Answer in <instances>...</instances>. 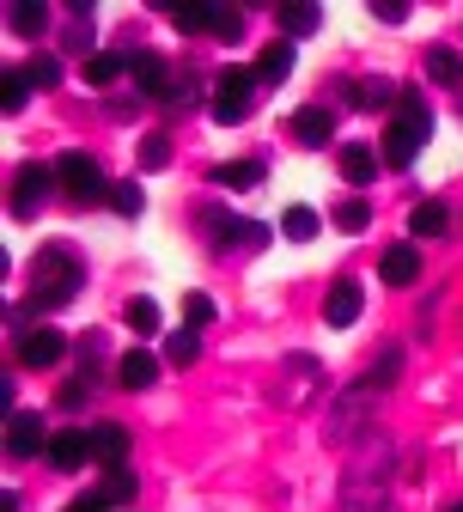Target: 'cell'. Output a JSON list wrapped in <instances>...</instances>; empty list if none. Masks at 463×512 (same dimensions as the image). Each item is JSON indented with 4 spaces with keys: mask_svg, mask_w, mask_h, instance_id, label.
Returning a JSON list of instances; mask_svg holds the SVG:
<instances>
[{
    "mask_svg": "<svg viewBox=\"0 0 463 512\" xmlns=\"http://www.w3.org/2000/svg\"><path fill=\"white\" fill-rule=\"evenodd\" d=\"M366 415H372V384L360 378L354 391H348V397L336 403V415H329V439H336V445L360 439V433H366Z\"/></svg>",
    "mask_w": 463,
    "mask_h": 512,
    "instance_id": "cell-5",
    "label": "cell"
},
{
    "mask_svg": "<svg viewBox=\"0 0 463 512\" xmlns=\"http://www.w3.org/2000/svg\"><path fill=\"white\" fill-rule=\"evenodd\" d=\"M7 25H13L19 37H43V25H49V7H43V0H13Z\"/></svg>",
    "mask_w": 463,
    "mask_h": 512,
    "instance_id": "cell-19",
    "label": "cell"
},
{
    "mask_svg": "<svg viewBox=\"0 0 463 512\" xmlns=\"http://www.w3.org/2000/svg\"><path fill=\"white\" fill-rule=\"evenodd\" d=\"M451 512H463V500H457V506H451Z\"/></svg>",
    "mask_w": 463,
    "mask_h": 512,
    "instance_id": "cell-41",
    "label": "cell"
},
{
    "mask_svg": "<svg viewBox=\"0 0 463 512\" xmlns=\"http://www.w3.org/2000/svg\"><path fill=\"white\" fill-rule=\"evenodd\" d=\"M372 19H384V25H403V19H409V7H403V0H372Z\"/></svg>",
    "mask_w": 463,
    "mask_h": 512,
    "instance_id": "cell-39",
    "label": "cell"
},
{
    "mask_svg": "<svg viewBox=\"0 0 463 512\" xmlns=\"http://www.w3.org/2000/svg\"><path fill=\"white\" fill-rule=\"evenodd\" d=\"M262 80H256V68H220L214 74V122L220 128H232V122H244L250 116V92H256Z\"/></svg>",
    "mask_w": 463,
    "mask_h": 512,
    "instance_id": "cell-2",
    "label": "cell"
},
{
    "mask_svg": "<svg viewBox=\"0 0 463 512\" xmlns=\"http://www.w3.org/2000/svg\"><path fill=\"white\" fill-rule=\"evenodd\" d=\"M122 324L135 330V336H159V305L153 299H128L122 305Z\"/></svg>",
    "mask_w": 463,
    "mask_h": 512,
    "instance_id": "cell-28",
    "label": "cell"
},
{
    "mask_svg": "<svg viewBox=\"0 0 463 512\" xmlns=\"http://www.w3.org/2000/svg\"><path fill=\"white\" fill-rule=\"evenodd\" d=\"M61 512H110L98 494H80V500H68V506H61Z\"/></svg>",
    "mask_w": 463,
    "mask_h": 512,
    "instance_id": "cell-40",
    "label": "cell"
},
{
    "mask_svg": "<svg viewBox=\"0 0 463 512\" xmlns=\"http://www.w3.org/2000/svg\"><path fill=\"white\" fill-rule=\"evenodd\" d=\"M55 183L68 189L74 202H104V196H110V183H104V171H98L92 153H61V159H55Z\"/></svg>",
    "mask_w": 463,
    "mask_h": 512,
    "instance_id": "cell-3",
    "label": "cell"
},
{
    "mask_svg": "<svg viewBox=\"0 0 463 512\" xmlns=\"http://www.w3.org/2000/svg\"><path fill=\"white\" fill-rule=\"evenodd\" d=\"M49 427H43V415H31V409H13L7 415V458H37V452H49Z\"/></svg>",
    "mask_w": 463,
    "mask_h": 512,
    "instance_id": "cell-7",
    "label": "cell"
},
{
    "mask_svg": "<svg viewBox=\"0 0 463 512\" xmlns=\"http://www.w3.org/2000/svg\"><path fill=\"white\" fill-rule=\"evenodd\" d=\"M165 13H171L177 31H208V25H214V7H208V0H177V7H165Z\"/></svg>",
    "mask_w": 463,
    "mask_h": 512,
    "instance_id": "cell-23",
    "label": "cell"
},
{
    "mask_svg": "<svg viewBox=\"0 0 463 512\" xmlns=\"http://www.w3.org/2000/svg\"><path fill=\"white\" fill-rule=\"evenodd\" d=\"M116 378H122V391H153V378H159V360L147 348H128L116 360Z\"/></svg>",
    "mask_w": 463,
    "mask_h": 512,
    "instance_id": "cell-14",
    "label": "cell"
},
{
    "mask_svg": "<svg viewBox=\"0 0 463 512\" xmlns=\"http://www.w3.org/2000/svg\"><path fill=\"white\" fill-rule=\"evenodd\" d=\"M61 354H68V336L49 330V324H37V330H25V336H19V366H31V372L55 366Z\"/></svg>",
    "mask_w": 463,
    "mask_h": 512,
    "instance_id": "cell-9",
    "label": "cell"
},
{
    "mask_svg": "<svg viewBox=\"0 0 463 512\" xmlns=\"http://www.w3.org/2000/svg\"><path fill=\"white\" fill-rule=\"evenodd\" d=\"M275 19H281V31H287V37H311V31L323 25V7H311V0H281Z\"/></svg>",
    "mask_w": 463,
    "mask_h": 512,
    "instance_id": "cell-18",
    "label": "cell"
},
{
    "mask_svg": "<svg viewBox=\"0 0 463 512\" xmlns=\"http://www.w3.org/2000/svg\"><path fill=\"white\" fill-rule=\"evenodd\" d=\"M317 226H323V220H317L311 208H287V214H281V232H287L293 244H311V238H317Z\"/></svg>",
    "mask_w": 463,
    "mask_h": 512,
    "instance_id": "cell-30",
    "label": "cell"
},
{
    "mask_svg": "<svg viewBox=\"0 0 463 512\" xmlns=\"http://www.w3.org/2000/svg\"><path fill=\"white\" fill-rule=\"evenodd\" d=\"M427 80L463 86V55H457V49H427Z\"/></svg>",
    "mask_w": 463,
    "mask_h": 512,
    "instance_id": "cell-20",
    "label": "cell"
},
{
    "mask_svg": "<svg viewBox=\"0 0 463 512\" xmlns=\"http://www.w3.org/2000/svg\"><path fill=\"white\" fill-rule=\"evenodd\" d=\"M336 226H342V232H366V226H372V202H360V196H348V202L336 208Z\"/></svg>",
    "mask_w": 463,
    "mask_h": 512,
    "instance_id": "cell-32",
    "label": "cell"
},
{
    "mask_svg": "<svg viewBox=\"0 0 463 512\" xmlns=\"http://www.w3.org/2000/svg\"><path fill=\"white\" fill-rule=\"evenodd\" d=\"M360 305H366L360 281H354V275H342L336 287H329V299H323V324H329V330H348L354 317H360Z\"/></svg>",
    "mask_w": 463,
    "mask_h": 512,
    "instance_id": "cell-10",
    "label": "cell"
},
{
    "mask_svg": "<svg viewBox=\"0 0 463 512\" xmlns=\"http://www.w3.org/2000/svg\"><path fill=\"white\" fill-rule=\"evenodd\" d=\"M128 74H135V92L141 98H177V86H171V68H165V55H153V49H141V55H128Z\"/></svg>",
    "mask_w": 463,
    "mask_h": 512,
    "instance_id": "cell-8",
    "label": "cell"
},
{
    "mask_svg": "<svg viewBox=\"0 0 463 512\" xmlns=\"http://www.w3.org/2000/svg\"><path fill=\"white\" fill-rule=\"evenodd\" d=\"M25 98H31L25 68H7V86H0V104H7V116H19V110H25Z\"/></svg>",
    "mask_w": 463,
    "mask_h": 512,
    "instance_id": "cell-31",
    "label": "cell"
},
{
    "mask_svg": "<svg viewBox=\"0 0 463 512\" xmlns=\"http://www.w3.org/2000/svg\"><path fill=\"white\" fill-rule=\"evenodd\" d=\"M110 208L122 220H141L147 214V196H141V183H110Z\"/></svg>",
    "mask_w": 463,
    "mask_h": 512,
    "instance_id": "cell-29",
    "label": "cell"
},
{
    "mask_svg": "<svg viewBox=\"0 0 463 512\" xmlns=\"http://www.w3.org/2000/svg\"><path fill=\"white\" fill-rule=\"evenodd\" d=\"M183 317H189V330L214 324V299H208V293H189V299H183Z\"/></svg>",
    "mask_w": 463,
    "mask_h": 512,
    "instance_id": "cell-36",
    "label": "cell"
},
{
    "mask_svg": "<svg viewBox=\"0 0 463 512\" xmlns=\"http://www.w3.org/2000/svg\"><path fill=\"white\" fill-rule=\"evenodd\" d=\"M220 43H238L244 37V13H232V7H214V25H208Z\"/></svg>",
    "mask_w": 463,
    "mask_h": 512,
    "instance_id": "cell-34",
    "label": "cell"
},
{
    "mask_svg": "<svg viewBox=\"0 0 463 512\" xmlns=\"http://www.w3.org/2000/svg\"><path fill=\"white\" fill-rule=\"evenodd\" d=\"M427 135H433V116H396V122L384 128V165L409 171V165H415V153L427 147Z\"/></svg>",
    "mask_w": 463,
    "mask_h": 512,
    "instance_id": "cell-4",
    "label": "cell"
},
{
    "mask_svg": "<svg viewBox=\"0 0 463 512\" xmlns=\"http://www.w3.org/2000/svg\"><path fill=\"white\" fill-rule=\"evenodd\" d=\"M49 189H55V171L49 165H19L13 171V220H31L49 202Z\"/></svg>",
    "mask_w": 463,
    "mask_h": 512,
    "instance_id": "cell-6",
    "label": "cell"
},
{
    "mask_svg": "<svg viewBox=\"0 0 463 512\" xmlns=\"http://www.w3.org/2000/svg\"><path fill=\"white\" fill-rule=\"evenodd\" d=\"M287 74H293V37H275L269 49L256 55V80H262V86H281Z\"/></svg>",
    "mask_w": 463,
    "mask_h": 512,
    "instance_id": "cell-16",
    "label": "cell"
},
{
    "mask_svg": "<svg viewBox=\"0 0 463 512\" xmlns=\"http://www.w3.org/2000/svg\"><path fill=\"white\" fill-rule=\"evenodd\" d=\"M378 275H384L390 287H415V275H421V250H415V244H390L384 263H378Z\"/></svg>",
    "mask_w": 463,
    "mask_h": 512,
    "instance_id": "cell-13",
    "label": "cell"
},
{
    "mask_svg": "<svg viewBox=\"0 0 463 512\" xmlns=\"http://www.w3.org/2000/svg\"><path fill=\"white\" fill-rule=\"evenodd\" d=\"M25 80H31V92H49V86L61 80V61H55V55H37L31 68H25Z\"/></svg>",
    "mask_w": 463,
    "mask_h": 512,
    "instance_id": "cell-33",
    "label": "cell"
},
{
    "mask_svg": "<svg viewBox=\"0 0 463 512\" xmlns=\"http://www.w3.org/2000/svg\"><path fill=\"white\" fill-rule=\"evenodd\" d=\"M98 500L104 506H128V500H135V470H104V482H98Z\"/></svg>",
    "mask_w": 463,
    "mask_h": 512,
    "instance_id": "cell-22",
    "label": "cell"
},
{
    "mask_svg": "<svg viewBox=\"0 0 463 512\" xmlns=\"http://www.w3.org/2000/svg\"><path fill=\"white\" fill-rule=\"evenodd\" d=\"M445 226H451L445 202H415V214H409V232H415V238H439Z\"/></svg>",
    "mask_w": 463,
    "mask_h": 512,
    "instance_id": "cell-21",
    "label": "cell"
},
{
    "mask_svg": "<svg viewBox=\"0 0 463 512\" xmlns=\"http://www.w3.org/2000/svg\"><path fill=\"white\" fill-rule=\"evenodd\" d=\"M214 183H220V189H256V183H262V165H256V159H238V165H214Z\"/></svg>",
    "mask_w": 463,
    "mask_h": 512,
    "instance_id": "cell-27",
    "label": "cell"
},
{
    "mask_svg": "<svg viewBox=\"0 0 463 512\" xmlns=\"http://www.w3.org/2000/svg\"><path fill=\"white\" fill-rule=\"evenodd\" d=\"M86 269H80V256L68 244H43L37 250V263H31V305L37 311H55V305H68L80 293Z\"/></svg>",
    "mask_w": 463,
    "mask_h": 512,
    "instance_id": "cell-1",
    "label": "cell"
},
{
    "mask_svg": "<svg viewBox=\"0 0 463 512\" xmlns=\"http://www.w3.org/2000/svg\"><path fill=\"white\" fill-rule=\"evenodd\" d=\"M128 74V55H86V86H116Z\"/></svg>",
    "mask_w": 463,
    "mask_h": 512,
    "instance_id": "cell-25",
    "label": "cell"
},
{
    "mask_svg": "<svg viewBox=\"0 0 463 512\" xmlns=\"http://www.w3.org/2000/svg\"><path fill=\"white\" fill-rule=\"evenodd\" d=\"M141 165H147V171H165V165H171V141H165V135H147V141H141Z\"/></svg>",
    "mask_w": 463,
    "mask_h": 512,
    "instance_id": "cell-35",
    "label": "cell"
},
{
    "mask_svg": "<svg viewBox=\"0 0 463 512\" xmlns=\"http://www.w3.org/2000/svg\"><path fill=\"white\" fill-rule=\"evenodd\" d=\"M55 470H80L86 458H92V433H80V427H61L55 439H49V452H43Z\"/></svg>",
    "mask_w": 463,
    "mask_h": 512,
    "instance_id": "cell-11",
    "label": "cell"
},
{
    "mask_svg": "<svg viewBox=\"0 0 463 512\" xmlns=\"http://www.w3.org/2000/svg\"><path fill=\"white\" fill-rule=\"evenodd\" d=\"M293 135H299L305 147H329V135H336V110H329V104H305V110L293 116Z\"/></svg>",
    "mask_w": 463,
    "mask_h": 512,
    "instance_id": "cell-12",
    "label": "cell"
},
{
    "mask_svg": "<svg viewBox=\"0 0 463 512\" xmlns=\"http://www.w3.org/2000/svg\"><path fill=\"white\" fill-rule=\"evenodd\" d=\"M92 458H98L104 470H122V464H128V433H122L116 421H98V427H92Z\"/></svg>",
    "mask_w": 463,
    "mask_h": 512,
    "instance_id": "cell-15",
    "label": "cell"
},
{
    "mask_svg": "<svg viewBox=\"0 0 463 512\" xmlns=\"http://www.w3.org/2000/svg\"><path fill=\"white\" fill-rule=\"evenodd\" d=\"M165 360H171V366H195V360H202V336H195L189 324L171 330V336H165Z\"/></svg>",
    "mask_w": 463,
    "mask_h": 512,
    "instance_id": "cell-24",
    "label": "cell"
},
{
    "mask_svg": "<svg viewBox=\"0 0 463 512\" xmlns=\"http://www.w3.org/2000/svg\"><path fill=\"white\" fill-rule=\"evenodd\" d=\"M396 366H403V354H396V348H384V360H372V372H366V384H372V391H384V384L396 378Z\"/></svg>",
    "mask_w": 463,
    "mask_h": 512,
    "instance_id": "cell-37",
    "label": "cell"
},
{
    "mask_svg": "<svg viewBox=\"0 0 463 512\" xmlns=\"http://www.w3.org/2000/svg\"><path fill=\"white\" fill-rule=\"evenodd\" d=\"M348 98H354V110H378V104H396L403 92L390 80H360V86H348Z\"/></svg>",
    "mask_w": 463,
    "mask_h": 512,
    "instance_id": "cell-26",
    "label": "cell"
},
{
    "mask_svg": "<svg viewBox=\"0 0 463 512\" xmlns=\"http://www.w3.org/2000/svg\"><path fill=\"white\" fill-rule=\"evenodd\" d=\"M336 165H342V177H348V183H354V189H360V183H372V177H378V153H372V147H366V141H348V147H342V153H336Z\"/></svg>",
    "mask_w": 463,
    "mask_h": 512,
    "instance_id": "cell-17",
    "label": "cell"
},
{
    "mask_svg": "<svg viewBox=\"0 0 463 512\" xmlns=\"http://www.w3.org/2000/svg\"><path fill=\"white\" fill-rule=\"evenodd\" d=\"M92 397V378H68V384H61V409H80Z\"/></svg>",
    "mask_w": 463,
    "mask_h": 512,
    "instance_id": "cell-38",
    "label": "cell"
}]
</instances>
